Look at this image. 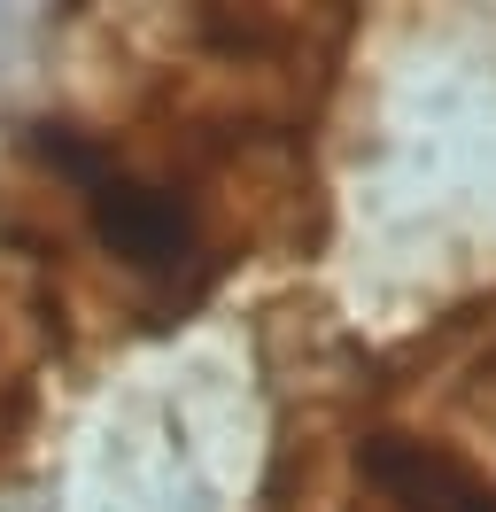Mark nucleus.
<instances>
[{
  "instance_id": "f03ea898",
  "label": "nucleus",
  "mask_w": 496,
  "mask_h": 512,
  "mask_svg": "<svg viewBox=\"0 0 496 512\" xmlns=\"http://www.w3.org/2000/svg\"><path fill=\"white\" fill-rule=\"evenodd\" d=\"M0 381H8V350H0Z\"/></svg>"
},
{
  "instance_id": "f257e3e1",
  "label": "nucleus",
  "mask_w": 496,
  "mask_h": 512,
  "mask_svg": "<svg viewBox=\"0 0 496 512\" xmlns=\"http://www.w3.org/2000/svg\"><path fill=\"white\" fill-rule=\"evenodd\" d=\"M341 512H496V474L465 443L388 427L357 450V481Z\"/></svg>"
}]
</instances>
